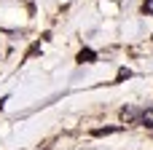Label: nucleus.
I'll use <instances>...</instances> for the list:
<instances>
[{
    "mask_svg": "<svg viewBox=\"0 0 153 150\" xmlns=\"http://www.w3.org/2000/svg\"><path fill=\"white\" fill-rule=\"evenodd\" d=\"M75 62H78V64H91V62H97V54H94L91 48H81L78 56H75Z\"/></svg>",
    "mask_w": 153,
    "mask_h": 150,
    "instance_id": "nucleus-2",
    "label": "nucleus"
},
{
    "mask_svg": "<svg viewBox=\"0 0 153 150\" xmlns=\"http://www.w3.org/2000/svg\"><path fill=\"white\" fill-rule=\"evenodd\" d=\"M129 75H132V70H121V72H118V81H126Z\"/></svg>",
    "mask_w": 153,
    "mask_h": 150,
    "instance_id": "nucleus-5",
    "label": "nucleus"
},
{
    "mask_svg": "<svg viewBox=\"0 0 153 150\" xmlns=\"http://www.w3.org/2000/svg\"><path fill=\"white\" fill-rule=\"evenodd\" d=\"M116 132H121V129L118 126H105V129H94L91 134L94 137H108V134H116Z\"/></svg>",
    "mask_w": 153,
    "mask_h": 150,
    "instance_id": "nucleus-4",
    "label": "nucleus"
},
{
    "mask_svg": "<svg viewBox=\"0 0 153 150\" xmlns=\"http://www.w3.org/2000/svg\"><path fill=\"white\" fill-rule=\"evenodd\" d=\"M140 121H143V126L153 129V107H148V110H143V113H140Z\"/></svg>",
    "mask_w": 153,
    "mask_h": 150,
    "instance_id": "nucleus-3",
    "label": "nucleus"
},
{
    "mask_svg": "<svg viewBox=\"0 0 153 150\" xmlns=\"http://www.w3.org/2000/svg\"><path fill=\"white\" fill-rule=\"evenodd\" d=\"M121 121H124V123H137V121H140V110L132 107V105H129V107H121Z\"/></svg>",
    "mask_w": 153,
    "mask_h": 150,
    "instance_id": "nucleus-1",
    "label": "nucleus"
}]
</instances>
